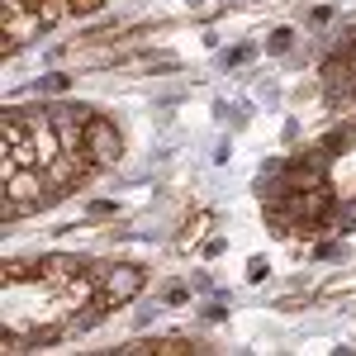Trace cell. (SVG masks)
<instances>
[{"mask_svg":"<svg viewBox=\"0 0 356 356\" xmlns=\"http://www.w3.org/2000/svg\"><path fill=\"white\" fill-rule=\"evenodd\" d=\"M33 29H43V19L33 15L29 0H15V5H0V53L10 57L19 43L33 38Z\"/></svg>","mask_w":356,"mask_h":356,"instance_id":"obj_1","label":"cell"},{"mask_svg":"<svg viewBox=\"0 0 356 356\" xmlns=\"http://www.w3.org/2000/svg\"><path fill=\"white\" fill-rule=\"evenodd\" d=\"M86 157H90V166H114L124 157L119 129H114L110 119H90V124H86Z\"/></svg>","mask_w":356,"mask_h":356,"instance_id":"obj_2","label":"cell"},{"mask_svg":"<svg viewBox=\"0 0 356 356\" xmlns=\"http://www.w3.org/2000/svg\"><path fill=\"white\" fill-rule=\"evenodd\" d=\"M138 290H143V271H138V266H114L110 280H105V290L95 295V304H90V309L110 314V309H119V304H129Z\"/></svg>","mask_w":356,"mask_h":356,"instance_id":"obj_3","label":"cell"},{"mask_svg":"<svg viewBox=\"0 0 356 356\" xmlns=\"http://www.w3.org/2000/svg\"><path fill=\"white\" fill-rule=\"evenodd\" d=\"M95 295H100V290H95L86 275H72V280L62 285V309H67V314H81L86 304H95Z\"/></svg>","mask_w":356,"mask_h":356,"instance_id":"obj_4","label":"cell"},{"mask_svg":"<svg viewBox=\"0 0 356 356\" xmlns=\"http://www.w3.org/2000/svg\"><path fill=\"white\" fill-rule=\"evenodd\" d=\"M72 275H76V261H72V257H43L33 280H43V285H57V290H62Z\"/></svg>","mask_w":356,"mask_h":356,"instance_id":"obj_5","label":"cell"},{"mask_svg":"<svg viewBox=\"0 0 356 356\" xmlns=\"http://www.w3.org/2000/svg\"><path fill=\"white\" fill-rule=\"evenodd\" d=\"M124 352H129V356H143V352H157V356H181V352H191V342H186V337H162V342H129Z\"/></svg>","mask_w":356,"mask_h":356,"instance_id":"obj_6","label":"cell"},{"mask_svg":"<svg viewBox=\"0 0 356 356\" xmlns=\"http://www.w3.org/2000/svg\"><path fill=\"white\" fill-rule=\"evenodd\" d=\"M280 48H290V29H275L271 33V53H280Z\"/></svg>","mask_w":356,"mask_h":356,"instance_id":"obj_7","label":"cell"},{"mask_svg":"<svg viewBox=\"0 0 356 356\" xmlns=\"http://www.w3.org/2000/svg\"><path fill=\"white\" fill-rule=\"evenodd\" d=\"M204 228H209V214H200V219L191 223V233H186V238H200V233H204Z\"/></svg>","mask_w":356,"mask_h":356,"instance_id":"obj_8","label":"cell"},{"mask_svg":"<svg viewBox=\"0 0 356 356\" xmlns=\"http://www.w3.org/2000/svg\"><path fill=\"white\" fill-rule=\"evenodd\" d=\"M95 5H105V0H72V10H95Z\"/></svg>","mask_w":356,"mask_h":356,"instance_id":"obj_9","label":"cell"}]
</instances>
